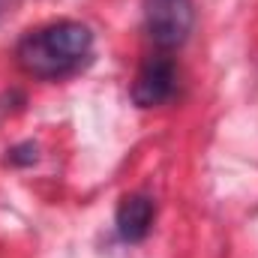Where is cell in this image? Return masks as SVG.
<instances>
[{"label":"cell","mask_w":258,"mask_h":258,"mask_svg":"<svg viewBox=\"0 0 258 258\" xmlns=\"http://www.w3.org/2000/svg\"><path fill=\"white\" fill-rule=\"evenodd\" d=\"M3 3H6V0H0V6H3Z\"/></svg>","instance_id":"8992f818"},{"label":"cell","mask_w":258,"mask_h":258,"mask_svg":"<svg viewBox=\"0 0 258 258\" xmlns=\"http://www.w3.org/2000/svg\"><path fill=\"white\" fill-rule=\"evenodd\" d=\"M9 162H12V165H30V162H36V147H33L30 141L12 147V150H9Z\"/></svg>","instance_id":"5b68a950"},{"label":"cell","mask_w":258,"mask_h":258,"mask_svg":"<svg viewBox=\"0 0 258 258\" xmlns=\"http://www.w3.org/2000/svg\"><path fill=\"white\" fill-rule=\"evenodd\" d=\"M153 216H156V204L153 198L144 192H132L126 195L120 204H117V216H114V225H117V237L123 243H138L150 234L153 228Z\"/></svg>","instance_id":"277c9868"},{"label":"cell","mask_w":258,"mask_h":258,"mask_svg":"<svg viewBox=\"0 0 258 258\" xmlns=\"http://www.w3.org/2000/svg\"><path fill=\"white\" fill-rule=\"evenodd\" d=\"M177 93V66L171 57H147L132 84V99L138 108H156L165 105Z\"/></svg>","instance_id":"3957f363"},{"label":"cell","mask_w":258,"mask_h":258,"mask_svg":"<svg viewBox=\"0 0 258 258\" xmlns=\"http://www.w3.org/2000/svg\"><path fill=\"white\" fill-rule=\"evenodd\" d=\"M195 24L192 0H144V27L156 48H180Z\"/></svg>","instance_id":"7a4b0ae2"},{"label":"cell","mask_w":258,"mask_h":258,"mask_svg":"<svg viewBox=\"0 0 258 258\" xmlns=\"http://www.w3.org/2000/svg\"><path fill=\"white\" fill-rule=\"evenodd\" d=\"M93 57V33L81 21H51L24 33L15 45L18 66L42 81H60L81 72Z\"/></svg>","instance_id":"6da1fadb"}]
</instances>
